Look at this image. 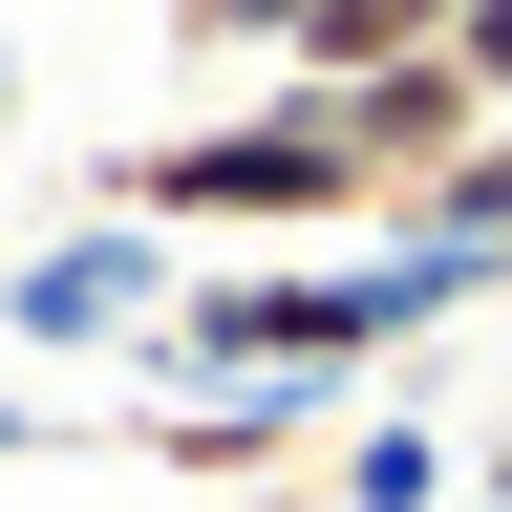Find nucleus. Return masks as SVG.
<instances>
[{
  "label": "nucleus",
  "instance_id": "6",
  "mask_svg": "<svg viewBox=\"0 0 512 512\" xmlns=\"http://www.w3.org/2000/svg\"><path fill=\"white\" fill-rule=\"evenodd\" d=\"M470 491H491V512H512V448H491V470H470Z\"/></svg>",
  "mask_w": 512,
  "mask_h": 512
},
{
  "label": "nucleus",
  "instance_id": "7",
  "mask_svg": "<svg viewBox=\"0 0 512 512\" xmlns=\"http://www.w3.org/2000/svg\"><path fill=\"white\" fill-rule=\"evenodd\" d=\"M448 512H491V491H448Z\"/></svg>",
  "mask_w": 512,
  "mask_h": 512
},
{
  "label": "nucleus",
  "instance_id": "1",
  "mask_svg": "<svg viewBox=\"0 0 512 512\" xmlns=\"http://www.w3.org/2000/svg\"><path fill=\"white\" fill-rule=\"evenodd\" d=\"M86 214L192 235V256H299V235H384L406 192H384V150H363L342 86H256V107H192V128H150V150H107Z\"/></svg>",
  "mask_w": 512,
  "mask_h": 512
},
{
  "label": "nucleus",
  "instance_id": "5",
  "mask_svg": "<svg viewBox=\"0 0 512 512\" xmlns=\"http://www.w3.org/2000/svg\"><path fill=\"white\" fill-rule=\"evenodd\" d=\"M448 64H470V107L512 128V0H448Z\"/></svg>",
  "mask_w": 512,
  "mask_h": 512
},
{
  "label": "nucleus",
  "instance_id": "3",
  "mask_svg": "<svg viewBox=\"0 0 512 512\" xmlns=\"http://www.w3.org/2000/svg\"><path fill=\"white\" fill-rule=\"evenodd\" d=\"M427 43H448V0H278V86H384Z\"/></svg>",
  "mask_w": 512,
  "mask_h": 512
},
{
  "label": "nucleus",
  "instance_id": "4",
  "mask_svg": "<svg viewBox=\"0 0 512 512\" xmlns=\"http://www.w3.org/2000/svg\"><path fill=\"white\" fill-rule=\"evenodd\" d=\"M384 256H406V278H470V256H512V128H491V150H448V171L406 192V235H384Z\"/></svg>",
  "mask_w": 512,
  "mask_h": 512
},
{
  "label": "nucleus",
  "instance_id": "2",
  "mask_svg": "<svg viewBox=\"0 0 512 512\" xmlns=\"http://www.w3.org/2000/svg\"><path fill=\"white\" fill-rule=\"evenodd\" d=\"M406 320H427V278H342V256H214V278H171V299H150V342L214 384V406H320V384H363Z\"/></svg>",
  "mask_w": 512,
  "mask_h": 512
}]
</instances>
